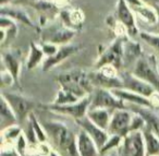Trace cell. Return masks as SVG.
Returning <instances> with one entry per match:
<instances>
[{"label":"cell","instance_id":"1","mask_svg":"<svg viewBox=\"0 0 159 156\" xmlns=\"http://www.w3.org/2000/svg\"><path fill=\"white\" fill-rule=\"evenodd\" d=\"M45 129L51 140L52 145L60 153H66L69 156H79L76 149V135L64 123L57 121L43 122Z\"/></svg>","mask_w":159,"mask_h":156},{"label":"cell","instance_id":"2","mask_svg":"<svg viewBox=\"0 0 159 156\" xmlns=\"http://www.w3.org/2000/svg\"><path fill=\"white\" fill-rule=\"evenodd\" d=\"M57 81L60 87L69 90L81 99L91 95L95 90L89 73H86L82 69H73L60 73L57 77Z\"/></svg>","mask_w":159,"mask_h":156},{"label":"cell","instance_id":"3","mask_svg":"<svg viewBox=\"0 0 159 156\" xmlns=\"http://www.w3.org/2000/svg\"><path fill=\"white\" fill-rule=\"evenodd\" d=\"M1 96L6 98L10 107L16 114L18 118L19 123H23L25 121H29L30 115L34 112V109L37 107L38 104L35 101L25 97L21 94L13 92H2Z\"/></svg>","mask_w":159,"mask_h":156},{"label":"cell","instance_id":"4","mask_svg":"<svg viewBox=\"0 0 159 156\" xmlns=\"http://www.w3.org/2000/svg\"><path fill=\"white\" fill-rule=\"evenodd\" d=\"M89 78L96 87L108 90L123 87L121 77L118 75V70L112 66H105L100 69H96L94 72L89 73Z\"/></svg>","mask_w":159,"mask_h":156},{"label":"cell","instance_id":"5","mask_svg":"<svg viewBox=\"0 0 159 156\" xmlns=\"http://www.w3.org/2000/svg\"><path fill=\"white\" fill-rule=\"evenodd\" d=\"M92 103V95L84 97L72 104H66V105H55L50 104L47 105L46 108L50 111L57 112V114L66 115V116L72 117L74 120H79L81 118H84L87 116V112L89 110Z\"/></svg>","mask_w":159,"mask_h":156},{"label":"cell","instance_id":"6","mask_svg":"<svg viewBox=\"0 0 159 156\" xmlns=\"http://www.w3.org/2000/svg\"><path fill=\"white\" fill-rule=\"evenodd\" d=\"M132 73L135 77L152 84L159 92V72L156 68V64L152 58L144 56L137 58Z\"/></svg>","mask_w":159,"mask_h":156},{"label":"cell","instance_id":"7","mask_svg":"<svg viewBox=\"0 0 159 156\" xmlns=\"http://www.w3.org/2000/svg\"><path fill=\"white\" fill-rule=\"evenodd\" d=\"M124 59V44L121 38H117L104 53L95 64L96 69H100L105 66H112L119 70L123 64Z\"/></svg>","mask_w":159,"mask_h":156},{"label":"cell","instance_id":"8","mask_svg":"<svg viewBox=\"0 0 159 156\" xmlns=\"http://www.w3.org/2000/svg\"><path fill=\"white\" fill-rule=\"evenodd\" d=\"M92 95V108H106L109 110H116V109H122L125 107V103L123 101L117 97L112 93L111 90L108 88H102V87H96L94 90Z\"/></svg>","mask_w":159,"mask_h":156},{"label":"cell","instance_id":"9","mask_svg":"<svg viewBox=\"0 0 159 156\" xmlns=\"http://www.w3.org/2000/svg\"><path fill=\"white\" fill-rule=\"evenodd\" d=\"M118 152L122 156H146L143 131L131 132L124 136Z\"/></svg>","mask_w":159,"mask_h":156},{"label":"cell","instance_id":"10","mask_svg":"<svg viewBox=\"0 0 159 156\" xmlns=\"http://www.w3.org/2000/svg\"><path fill=\"white\" fill-rule=\"evenodd\" d=\"M133 112L126 108L116 109L112 111L110 125L108 128L109 134H117L122 138L130 133V127L132 122Z\"/></svg>","mask_w":159,"mask_h":156},{"label":"cell","instance_id":"11","mask_svg":"<svg viewBox=\"0 0 159 156\" xmlns=\"http://www.w3.org/2000/svg\"><path fill=\"white\" fill-rule=\"evenodd\" d=\"M121 79L123 82V88L130 90L132 92L137 93V94L148 97V98H150L155 93L158 92L152 84L135 77L133 73H122Z\"/></svg>","mask_w":159,"mask_h":156},{"label":"cell","instance_id":"12","mask_svg":"<svg viewBox=\"0 0 159 156\" xmlns=\"http://www.w3.org/2000/svg\"><path fill=\"white\" fill-rule=\"evenodd\" d=\"M117 18L124 25L129 35H136V34L139 33L132 8L130 7V5L126 2L125 0H118Z\"/></svg>","mask_w":159,"mask_h":156},{"label":"cell","instance_id":"13","mask_svg":"<svg viewBox=\"0 0 159 156\" xmlns=\"http://www.w3.org/2000/svg\"><path fill=\"white\" fill-rule=\"evenodd\" d=\"M80 49H81L80 45H73V44L62 45V46L59 47V49H58V51L55 55L50 56V57H46V59L43 62V70L45 72H47L50 69H52L53 67L58 66L62 61L68 59L69 57H71L74 54H76L77 51H80Z\"/></svg>","mask_w":159,"mask_h":156},{"label":"cell","instance_id":"14","mask_svg":"<svg viewBox=\"0 0 159 156\" xmlns=\"http://www.w3.org/2000/svg\"><path fill=\"white\" fill-rule=\"evenodd\" d=\"M76 121L77 125L81 127V129L84 130L89 136L94 140V142L97 144V146L100 149L102 147V145L106 143V141L108 140L109 138V132L107 130H104L102 128H99L98 125H96L94 122H92L91 120L89 119V117H84V118H81Z\"/></svg>","mask_w":159,"mask_h":156},{"label":"cell","instance_id":"15","mask_svg":"<svg viewBox=\"0 0 159 156\" xmlns=\"http://www.w3.org/2000/svg\"><path fill=\"white\" fill-rule=\"evenodd\" d=\"M76 149L79 156H102L97 144L82 129L76 134Z\"/></svg>","mask_w":159,"mask_h":156},{"label":"cell","instance_id":"16","mask_svg":"<svg viewBox=\"0 0 159 156\" xmlns=\"http://www.w3.org/2000/svg\"><path fill=\"white\" fill-rule=\"evenodd\" d=\"M112 93L117 97H119L121 101H123L124 103H130L133 106H139V107H147V108H154L152 103L150 101V98L145 97L141 94H137L135 92H132L130 90L126 88H115L111 90Z\"/></svg>","mask_w":159,"mask_h":156},{"label":"cell","instance_id":"17","mask_svg":"<svg viewBox=\"0 0 159 156\" xmlns=\"http://www.w3.org/2000/svg\"><path fill=\"white\" fill-rule=\"evenodd\" d=\"M111 116H112V110L106 108H92L87 112V117L92 122L107 131L110 125Z\"/></svg>","mask_w":159,"mask_h":156},{"label":"cell","instance_id":"18","mask_svg":"<svg viewBox=\"0 0 159 156\" xmlns=\"http://www.w3.org/2000/svg\"><path fill=\"white\" fill-rule=\"evenodd\" d=\"M75 34H76V31H74L73 29L60 27L49 34L48 37L44 38V42H49L58 45V46H62V45L69 44L73 40Z\"/></svg>","mask_w":159,"mask_h":156},{"label":"cell","instance_id":"19","mask_svg":"<svg viewBox=\"0 0 159 156\" xmlns=\"http://www.w3.org/2000/svg\"><path fill=\"white\" fill-rule=\"evenodd\" d=\"M13 125H19L18 118H16V114L10 107L8 102L3 96H1V104H0V125H1V130L5 129L7 127Z\"/></svg>","mask_w":159,"mask_h":156},{"label":"cell","instance_id":"20","mask_svg":"<svg viewBox=\"0 0 159 156\" xmlns=\"http://www.w3.org/2000/svg\"><path fill=\"white\" fill-rule=\"evenodd\" d=\"M134 111L139 112V115L144 117L147 123V128L150 129L159 138V115L152 111V108L139 107V106H133Z\"/></svg>","mask_w":159,"mask_h":156},{"label":"cell","instance_id":"21","mask_svg":"<svg viewBox=\"0 0 159 156\" xmlns=\"http://www.w3.org/2000/svg\"><path fill=\"white\" fill-rule=\"evenodd\" d=\"M2 62L6 67V70H8L12 75H13L16 83H19V78H20L21 71V62L18 56L14 55L11 51L2 54Z\"/></svg>","mask_w":159,"mask_h":156},{"label":"cell","instance_id":"22","mask_svg":"<svg viewBox=\"0 0 159 156\" xmlns=\"http://www.w3.org/2000/svg\"><path fill=\"white\" fill-rule=\"evenodd\" d=\"M146 156H159V138L147 127L143 130Z\"/></svg>","mask_w":159,"mask_h":156},{"label":"cell","instance_id":"23","mask_svg":"<svg viewBox=\"0 0 159 156\" xmlns=\"http://www.w3.org/2000/svg\"><path fill=\"white\" fill-rule=\"evenodd\" d=\"M1 16L9 17V18H11L12 20L20 21V22L26 24L27 26L32 27V29H35V25H34V23L32 22V20L30 19V17L27 16V13L21 9L10 8V7L6 8L5 6H2V7H1Z\"/></svg>","mask_w":159,"mask_h":156},{"label":"cell","instance_id":"24","mask_svg":"<svg viewBox=\"0 0 159 156\" xmlns=\"http://www.w3.org/2000/svg\"><path fill=\"white\" fill-rule=\"evenodd\" d=\"M44 51H43L40 45H37L35 43H31V46H30V54L29 57H27L26 61V67L29 70H33L39 64L44 62Z\"/></svg>","mask_w":159,"mask_h":156},{"label":"cell","instance_id":"25","mask_svg":"<svg viewBox=\"0 0 159 156\" xmlns=\"http://www.w3.org/2000/svg\"><path fill=\"white\" fill-rule=\"evenodd\" d=\"M132 10L137 13L144 21H146L147 23L150 24H156L158 22V16H157V12L155 8H152L149 5H145V3H142L139 6H134V7H131Z\"/></svg>","mask_w":159,"mask_h":156},{"label":"cell","instance_id":"26","mask_svg":"<svg viewBox=\"0 0 159 156\" xmlns=\"http://www.w3.org/2000/svg\"><path fill=\"white\" fill-rule=\"evenodd\" d=\"M23 133V129L19 125H13L7 127L1 130V140L2 144H10L14 145L19 136Z\"/></svg>","mask_w":159,"mask_h":156},{"label":"cell","instance_id":"27","mask_svg":"<svg viewBox=\"0 0 159 156\" xmlns=\"http://www.w3.org/2000/svg\"><path fill=\"white\" fill-rule=\"evenodd\" d=\"M29 120H30V122H31L32 127H33L34 131H35L36 138H37L38 142H39V143L47 142L49 138H48V134H47L46 129H45L43 122H40V121L37 119V117L35 116V114H34V112H32V114L30 115Z\"/></svg>","mask_w":159,"mask_h":156},{"label":"cell","instance_id":"28","mask_svg":"<svg viewBox=\"0 0 159 156\" xmlns=\"http://www.w3.org/2000/svg\"><path fill=\"white\" fill-rule=\"evenodd\" d=\"M122 141H123V138L120 135H117V134H110L108 138V140L106 141L102 147L100 149V155L104 156L107 155V154L111 153L113 151H117L122 144Z\"/></svg>","mask_w":159,"mask_h":156},{"label":"cell","instance_id":"29","mask_svg":"<svg viewBox=\"0 0 159 156\" xmlns=\"http://www.w3.org/2000/svg\"><path fill=\"white\" fill-rule=\"evenodd\" d=\"M80 99L81 98H79L76 95L73 94V93L70 92L69 90L60 87L52 104H55V105H66V104L75 103V102L80 101Z\"/></svg>","mask_w":159,"mask_h":156},{"label":"cell","instance_id":"30","mask_svg":"<svg viewBox=\"0 0 159 156\" xmlns=\"http://www.w3.org/2000/svg\"><path fill=\"white\" fill-rule=\"evenodd\" d=\"M139 38H141L143 42H145L146 44L149 47H152L156 54L159 56V34H154L149 33V32H139Z\"/></svg>","mask_w":159,"mask_h":156},{"label":"cell","instance_id":"31","mask_svg":"<svg viewBox=\"0 0 159 156\" xmlns=\"http://www.w3.org/2000/svg\"><path fill=\"white\" fill-rule=\"evenodd\" d=\"M14 147H16V151H18L22 156H24L25 154H29L30 143H29V141H27L26 136L24 135V132L19 136V139L16 140V142L14 143Z\"/></svg>","mask_w":159,"mask_h":156},{"label":"cell","instance_id":"32","mask_svg":"<svg viewBox=\"0 0 159 156\" xmlns=\"http://www.w3.org/2000/svg\"><path fill=\"white\" fill-rule=\"evenodd\" d=\"M40 47H42L45 56H46V57H50V56H53L57 53L60 46H58V45H56V44H52V43H49V42H43L42 44H40Z\"/></svg>","mask_w":159,"mask_h":156},{"label":"cell","instance_id":"33","mask_svg":"<svg viewBox=\"0 0 159 156\" xmlns=\"http://www.w3.org/2000/svg\"><path fill=\"white\" fill-rule=\"evenodd\" d=\"M0 156H22V155L16 151V149L14 147V145L2 144Z\"/></svg>","mask_w":159,"mask_h":156},{"label":"cell","instance_id":"34","mask_svg":"<svg viewBox=\"0 0 159 156\" xmlns=\"http://www.w3.org/2000/svg\"><path fill=\"white\" fill-rule=\"evenodd\" d=\"M1 83L3 84V86H11L13 83H16V80L9 71L3 70L1 72Z\"/></svg>","mask_w":159,"mask_h":156},{"label":"cell","instance_id":"35","mask_svg":"<svg viewBox=\"0 0 159 156\" xmlns=\"http://www.w3.org/2000/svg\"><path fill=\"white\" fill-rule=\"evenodd\" d=\"M126 2L130 5V7H134V6H139V5H142V1L141 0H125Z\"/></svg>","mask_w":159,"mask_h":156},{"label":"cell","instance_id":"36","mask_svg":"<svg viewBox=\"0 0 159 156\" xmlns=\"http://www.w3.org/2000/svg\"><path fill=\"white\" fill-rule=\"evenodd\" d=\"M142 2L143 3H145V5H152V3H158L159 2V0H141Z\"/></svg>","mask_w":159,"mask_h":156},{"label":"cell","instance_id":"37","mask_svg":"<svg viewBox=\"0 0 159 156\" xmlns=\"http://www.w3.org/2000/svg\"><path fill=\"white\" fill-rule=\"evenodd\" d=\"M48 156H62V155L60 154V152H58V151H56V149H52L50 152H49Z\"/></svg>","mask_w":159,"mask_h":156},{"label":"cell","instance_id":"38","mask_svg":"<svg viewBox=\"0 0 159 156\" xmlns=\"http://www.w3.org/2000/svg\"><path fill=\"white\" fill-rule=\"evenodd\" d=\"M104 156H119V152H118V149H117V151H113V152H111V153L107 154V155H104Z\"/></svg>","mask_w":159,"mask_h":156},{"label":"cell","instance_id":"39","mask_svg":"<svg viewBox=\"0 0 159 156\" xmlns=\"http://www.w3.org/2000/svg\"><path fill=\"white\" fill-rule=\"evenodd\" d=\"M155 9H156L157 16H158V22H157V24L159 25V6H156V7H155Z\"/></svg>","mask_w":159,"mask_h":156},{"label":"cell","instance_id":"40","mask_svg":"<svg viewBox=\"0 0 159 156\" xmlns=\"http://www.w3.org/2000/svg\"><path fill=\"white\" fill-rule=\"evenodd\" d=\"M8 1H11V0H1V7H2V6H6V3H7Z\"/></svg>","mask_w":159,"mask_h":156}]
</instances>
